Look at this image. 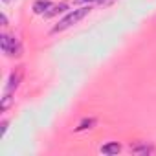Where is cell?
<instances>
[{"instance_id": "obj_4", "label": "cell", "mask_w": 156, "mask_h": 156, "mask_svg": "<svg viewBox=\"0 0 156 156\" xmlns=\"http://www.w3.org/2000/svg\"><path fill=\"white\" fill-rule=\"evenodd\" d=\"M130 152L132 154H140V156H147V154H154L156 149H154V145H151L147 141H141V143L130 145Z\"/></svg>"}, {"instance_id": "obj_10", "label": "cell", "mask_w": 156, "mask_h": 156, "mask_svg": "<svg viewBox=\"0 0 156 156\" xmlns=\"http://www.w3.org/2000/svg\"><path fill=\"white\" fill-rule=\"evenodd\" d=\"M75 6H90V4H99V0H73Z\"/></svg>"}, {"instance_id": "obj_7", "label": "cell", "mask_w": 156, "mask_h": 156, "mask_svg": "<svg viewBox=\"0 0 156 156\" xmlns=\"http://www.w3.org/2000/svg\"><path fill=\"white\" fill-rule=\"evenodd\" d=\"M99 152H101V154H119V152H121V145H119L118 141H110V143L101 145Z\"/></svg>"}, {"instance_id": "obj_11", "label": "cell", "mask_w": 156, "mask_h": 156, "mask_svg": "<svg viewBox=\"0 0 156 156\" xmlns=\"http://www.w3.org/2000/svg\"><path fill=\"white\" fill-rule=\"evenodd\" d=\"M2 26H8V17L2 13Z\"/></svg>"}, {"instance_id": "obj_5", "label": "cell", "mask_w": 156, "mask_h": 156, "mask_svg": "<svg viewBox=\"0 0 156 156\" xmlns=\"http://www.w3.org/2000/svg\"><path fill=\"white\" fill-rule=\"evenodd\" d=\"M51 6H53V4L50 2V0H35V2H33V13H37V15H44Z\"/></svg>"}, {"instance_id": "obj_12", "label": "cell", "mask_w": 156, "mask_h": 156, "mask_svg": "<svg viewBox=\"0 0 156 156\" xmlns=\"http://www.w3.org/2000/svg\"><path fill=\"white\" fill-rule=\"evenodd\" d=\"M110 2H114V0H99V4H110Z\"/></svg>"}, {"instance_id": "obj_3", "label": "cell", "mask_w": 156, "mask_h": 156, "mask_svg": "<svg viewBox=\"0 0 156 156\" xmlns=\"http://www.w3.org/2000/svg\"><path fill=\"white\" fill-rule=\"evenodd\" d=\"M22 75H24V70H22V66L20 68H15L13 72H11V75H9V79H8V92H15L17 88H19V85H20V81H22Z\"/></svg>"}, {"instance_id": "obj_2", "label": "cell", "mask_w": 156, "mask_h": 156, "mask_svg": "<svg viewBox=\"0 0 156 156\" xmlns=\"http://www.w3.org/2000/svg\"><path fill=\"white\" fill-rule=\"evenodd\" d=\"M0 46H2V51L8 55V57H20L22 55V42L19 41V37L15 35H8V33H2L0 35Z\"/></svg>"}, {"instance_id": "obj_6", "label": "cell", "mask_w": 156, "mask_h": 156, "mask_svg": "<svg viewBox=\"0 0 156 156\" xmlns=\"http://www.w3.org/2000/svg\"><path fill=\"white\" fill-rule=\"evenodd\" d=\"M66 8H68V4L66 2H61V4H53L42 17L44 19H51V17H55V15H59V13H64L66 11Z\"/></svg>"}, {"instance_id": "obj_1", "label": "cell", "mask_w": 156, "mask_h": 156, "mask_svg": "<svg viewBox=\"0 0 156 156\" xmlns=\"http://www.w3.org/2000/svg\"><path fill=\"white\" fill-rule=\"evenodd\" d=\"M90 11H92V8H90V6H81V8H77V9L70 11L64 19H61V20H59V24H55V26L51 28V33H61V31H64V30L72 28L73 24H77L79 20H83Z\"/></svg>"}, {"instance_id": "obj_13", "label": "cell", "mask_w": 156, "mask_h": 156, "mask_svg": "<svg viewBox=\"0 0 156 156\" xmlns=\"http://www.w3.org/2000/svg\"><path fill=\"white\" fill-rule=\"evenodd\" d=\"M4 2H9V0H4Z\"/></svg>"}, {"instance_id": "obj_8", "label": "cell", "mask_w": 156, "mask_h": 156, "mask_svg": "<svg viewBox=\"0 0 156 156\" xmlns=\"http://www.w3.org/2000/svg\"><path fill=\"white\" fill-rule=\"evenodd\" d=\"M96 125V118H87V119H83L79 125L75 127V130L77 132H81V130H87V129H92Z\"/></svg>"}, {"instance_id": "obj_9", "label": "cell", "mask_w": 156, "mask_h": 156, "mask_svg": "<svg viewBox=\"0 0 156 156\" xmlns=\"http://www.w3.org/2000/svg\"><path fill=\"white\" fill-rule=\"evenodd\" d=\"M11 101H13V92H8V90H6V94H4V98H2V110H8L9 105H11Z\"/></svg>"}]
</instances>
